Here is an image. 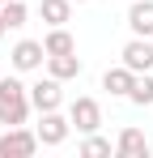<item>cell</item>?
<instances>
[{
    "mask_svg": "<svg viewBox=\"0 0 153 158\" xmlns=\"http://www.w3.org/2000/svg\"><path fill=\"white\" fill-rule=\"evenodd\" d=\"M81 154H85V158H106V154H111V141H106V137H98V132H85Z\"/></svg>",
    "mask_w": 153,
    "mask_h": 158,
    "instance_id": "16",
    "label": "cell"
},
{
    "mask_svg": "<svg viewBox=\"0 0 153 158\" xmlns=\"http://www.w3.org/2000/svg\"><path fill=\"white\" fill-rule=\"evenodd\" d=\"M43 47H47V56H64V52H76L73 34H68L64 26H51V34L43 39Z\"/></svg>",
    "mask_w": 153,
    "mask_h": 158,
    "instance_id": "13",
    "label": "cell"
},
{
    "mask_svg": "<svg viewBox=\"0 0 153 158\" xmlns=\"http://www.w3.org/2000/svg\"><path fill=\"white\" fill-rule=\"evenodd\" d=\"M38 13H43V22H47V26H64V22L73 17V0H43V4H38Z\"/></svg>",
    "mask_w": 153,
    "mask_h": 158,
    "instance_id": "12",
    "label": "cell"
},
{
    "mask_svg": "<svg viewBox=\"0 0 153 158\" xmlns=\"http://www.w3.org/2000/svg\"><path fill=\"white\" fill-rule=\"evenodd\" d=\"M68 124H73L76 132H98L102 128V107H98V98H89V94L73 98V107H68Z\"/></svg>",
    "mask_w": 153,
    "mask_h": 158,
    "instance_id": "3",
    "label": "cell"
},
{
    "mask_svg": "<svg viewBox=\"0 0 153 158\" xmlns=\"http://www.w3.org/2000/svg\"><path fill=\"white\" fill-rule=\"evenodd\" d=\"M128 26H132V34H140V39H153V0H136L128 9Z\"/></svg>",
    "mask_w": 153,
    "mask_h": 158,
    "instance_id": "9",
    "label": "cell"
},
{
    "mask_svg": "<svg viewBox=\"0 0 153 158\" xmlns=\"http://www.w3.org/2000/svg\"><path fill=\"white\" fill-rule=\"evenodd\" d=\"M115 154H119V158H149V141H145V132H140V128H124L119 141H115Z\"/></svg>",
    "mask_w": 153,
    "mask_h": 158,
    "instance_id": "8",
    "label": "cell"
},
{
    "mask_svg": "<svg viewBox=\"0 0 153 158\" xmlns=\"http://www.w3.org/2000/svg\"><path fill=\"white\" fill-rule=\"evenodd\" d=\"M47 73H51L55 81H73V77H81V56H76V52L47 56Z\"/></svg>",
    "mask_w": 153,
    "mask_h": 158,
    "instance_id": "11",
    "label": "cell"
},
{
    "mask_svg": "<svg viewBox=\"0 0 153 158\" xmlns=\"http://www.w3.org/2000/svg\"><path fill=\"white\" fill-rule=\"evenodd\" d=\"M136 107H153V77L149 73H136V81H132V94H128Z\"/></svg>",
    "mask_w": 153,
    "mask_h": 158,
    "instance_id": "14",
    "label": "cell"
},
{
    "mask_svg": "<svg viewBox=\"0 0 153 158\" xmlns=\"http://www.w3.org/2000/svg\"><path fill=\"white\" fill-rule=\"evenodd\" d=\"M38 145H64L68 141V132H73V124L60 115V111H43V120H38Z\"/></svg>",
    "mask_w": 153,
    "mask_h": 158,
    "instance_id": "7",
    "label": "cell"
},
{
    "mask_svg": "<svg viewBox=\"0 0 153 158\" xmlns=\"http://www.w3.org/2000/svg\"><path fill=\"white\" fill-rule=\"evenodd\" d=\"M0 4H9V0H0Z\"/></svg>",
    "mask_w": 153,
    "mask_h": 158,
    "instance_id": "19",
    "label": "cell"
},
{
    "mask_svg": "<svg viewBox=\"0 0 153 158\" xmlns=\"http://www.w3.org/2000/svg\"><path fill=\"white\" fill-rule=\"evenodd\" d=\"M73 4H85V0H73Z\"/></svg>",
    "mask_w": 153,
    "mask_h": 158,
    "instance_id": "18",
    "label": "cell"
},
{
    "mask_svg": "<svg viewBox=\"0 0 153 158\" xmlns=\"http://www.w3.org/2000/svg\"><path fill=\"white\" fill-rule=\"evenodd\" d=\"M9 60H13V69H17V73H34V69H43L47 47H43L38 39H22V43L9 52Z\"/></svg>",
    "mask_w": 153,
    "mask_h": 158,
    "instance_id": "5",
    "label": "cell"
},
{
    "mask_svg": "<svg viewBox=\"0 0 153 158\" xmlns=\"http://www.w3.org/2000/svg\"><path fill=\"white\" fill-rule=\"evenodd\" d=\"M30 85H22L17 77H0V124L4 128H17L30 120Z\"/></svg>",
    "mask_w": 153,
    "mask_h": 158,
    "instance_id": "1",
    "label": "cell"
},
{
    "mask_svg": "<svg viewBox=\"0 0 153 158\" xmlns=\"http://www.w3.org/2000/svg\"><path fill=\"white\" fill-rule=\"evenodd\" d=\"M119 60H124L132 73H149L153 69V43L140 39V34H132V39L124 43V52H119Z\"/></svg>",
    "mask_w": 153,
    "mask_h": 158,
    "instance_id": "6",
    "label": "cell"
},
{
    "mask_svg": "<svg viewBox=\"0 0 153 158\" xmlns=\"http://www.w3.org/2000/svg\"><path fill=\"white\" fill-rule=\"evenodd\" d=\"M132 81H136V73H132L128 64H119V69H106V73H102V90H111L115 98H128V94H132Z\"/></svg>",
    "mask_w": 153,
    "mask_h": 158,
    "instance_id": "10",
    "label": "cell"
},
{
    "mask_svg": "<svg viewBox=\"0 0 153 158\" xmlns=\"http://www.w3.org/2000/svg\"><path fill=\"white\" fill-rule=\"evenodd\" d=\"M4 30H9V26H4V13H0V34H4Z\"/></svg>",
    "mask_w": 153,
    "mask_h": 158,
    "instance_id": "17",
    "label": "cell"
},
{
    "mask_svg": "<svg viewBox=\"0 0 153 158\" xmlns=\"http://www.w3.org/2000/svg\"><path fill=\"white\" fill-rule=\"evenodd\" d=\"M0 13H4V26H9V30H22V26H26V17H30L22 0H9V4H0Z\"/></svg>",
    "mask_w": 153,
    "mask_h": 158,
    "instance_id": "15",
    "label": "cell"
},
{
    "mask_svg": "<svg viewBox=\"0 0 153 158\" xmlns=\"http://www.w3.org/2000/svg\"><path fill=\"white\" fill-rule=\"evenodd\" d=\"M38 150V132L30 128H4V137H0V158H30Z\"/></svg>",
    "mask_w": 153,
    "mask_h": 158,
    "instance_id": "4",
    "label": "cell"
},
{
    "mask_svg": "<svg viewBox=\"0 0 153 158\" xmlns=\"http://www.w3.org/2000/svg\"><path fill=\"white\" fill-rule=\"evenodd\" d=\"M60 103H64V81H55L51 73L30 85V107H34L38 115H43V111H60Z\"/></svg>",
    "mask_w": 153,
    "mask_h": 158,
    "instance_id": "2",
    "label": "cell"
}]
</instances>
